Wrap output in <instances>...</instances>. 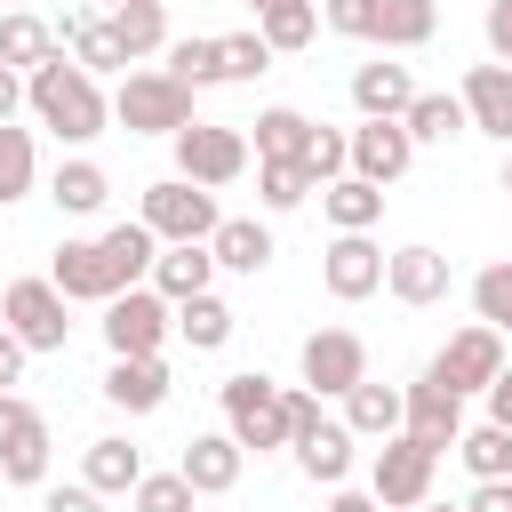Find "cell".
<instances>
[{
  "mask_svg": "<svg viewBox=\"0 0 512 512\" xmlns=\"http://www.w3.org/2000/svg\"><path fill=\"white\" fill-rule=\"evenodd\" d=\"M64 56H72L80 72H96V80H104V72H128V48H120L112 16H80V8H72V16H64Z\"/></svg>",
  "mask_w": 512,
  "mask_h": 512,
  "instance_id": "cell-24",
  "label": "cell"
},
{
  "mask_svg": "<svg viewBox=\"0 0 512 512\" xmlns=\"http://www.w3.org/2000/svg\"><path fill=\"white\" fill-rule=\"evenodd\" d=\"M408 136H416V152L424 144H448V136H464L472 128V112H464V96H448V88H424L416 104H408V120H400Z\"/></svg>",
  "mask_w": 512,
  "mask_h": 512,
  "instance_id": "cell-32",
  "label": "cell"
},
{
  "mask_svg": "<svg viewBox=\"0 0 512 512\" xmlns=\"http://www.w3.org/2000/svg\"><path fill=\"white\" fill-rule=\"evenodd\" d=\"M456 456H464L472 480H512V432H504V424H472V432L456 440Z\"/></svg>",
  "mask_w": 512,
  "mask_h": 512,
  "instance_id": "cell-40",
  "label": "cell"
},
{
  "mask_svg": "<svg viewBox=\"0 0 512 512\" xmlns=\"http://www.w3.org/2000/svg\"><path fill=\"white\" fill-rule=\"evenodd\" d=\"M304 176H312V184L352 176V128H312V144H304Z\"/></svg>",
  "mask_w": 512,
  "mask_h": 512,
  "instance_id": "cell-42",
  "label": "cell"
},
{
  "mask_svg": "<svg viewBox=\"0 0 512 512\" xmlns=\"http://www.w3.org/2000/svg\"><path fill=\"white\" fill-rule=\"evenodd\" d=\"M320 288H328L336 304L376 296V288H384V248H376L368 232H336V240L320 248Z\"/></svg>",
  "mask_w": 512,
  "mask_h": 512,
  "instance_id": "cell-12",
  "label": "cell"
},
{
  "mask_svg": "<svg viewBox=\"0 0 512 512\" xmlns=\"http://www.w3.org/2000/svg\"><path fill=\"white\" fill-rule=\"evenodd\" d=\"M320 216H328L336 232H376L384 192H376L368 176H336V184H320Z\"/></svg>",
  "mask_w": 512,
  "mask_h": 512,
  "instance_id": "cell-30",
  "label": "cell"
},
{
  "mask_svg": "<svg viewBox=\"0 0 512 512\" xmlns=\"http://www.w3.org/2000/svg\"><path fill=\"white\" fill-rule=\"evenodd\" d=\"M216 400H224V432H232L240 448H256V456H264V448H288V384L240 368V376L216 384Z\"/></svg>",
  "mask_w": 512,
  "mask_h": 512,
  "instance_id": "cell-2",
  "label": "cell"
},
{
  "mask_svg": "<svg viewBox=\"0 0 512 512\" xmlns=\"http://www.w3.org/2000/svg\"><path fill=\"white\" fill-rule=\"evenodd\" d=\"M424 512H464V504H424Z\"/></svg>",
  "mask_w": 512,
  "mask_h": 512,
  "instance_id": "cell-53",
  "label": "cell"
},
{
  "mask_svg": "<svg viewBox=\"0 0 512 512\" xmlns=\"http://www.w3.org/2000/svg\"><path fill=\"white\" fill-rule=\"evenodd\" d=\"M208 256H216V272H264L272 264V224H256V216H224L216 224V240H208Z\"/></svg>",
  "mask_w": 512,
  "mask_h": 512,
  "instance_id": "cell-26",
  "label": "cell"
},
{
  "mask_svg": "<svg viewBox=\"0 0 512 512\" xmlns=\"http://www.w3.org/2000/svg\"><path fill=\"white\" fill-rule=\"evenodd\" d=\"M208 280H216V256L192 240V248H160V264H152L144 288H160L168 304H192V296H208Z\"/></svg>",
  "mask_w": 512,
  "mask_h": 512,
  "instance_id": "cell-29",
  "label": "cell"
},
{
  "mask_svg": "<svg viewBox=\"0 0 512 512\" xmlns=\"http://www.w3.org/2000/svg\"><path fill=\"white\" fill-rule=\"evenodd\" d=\"M16 112H24V72H8V64H0V128H8Z\"/></svg>",
  "mask_w": 512,
  "mask_h": 512,
  "instance_id": "cell-51",
  "label": "cell"
},
{
  "mask_svg": "<svg viewBox=\"0 0 512 512\" xmlns=\"http://www.w3.org/2000/svg\"><path fill=\"white\" fill-rule=\"evenodd\" d=\"M248 8H256V16H264V8H272V0H248Z\"/></svg>",
  "mask_w": 512,
  "mask_h": 512,
  "instance_id": "cell-55",
  "label": "cell"
},
{
  "mask_svg": "<svg viewBox=\"0 0 512 512\" xmlns=\"http://www.w3.org/2000/svg\"><path fill=\"white\" fill-rule=\"evenodd\" d=\"M40 184V144H32V128H0V208H16L24 192Z\"/></svg>",
  "mask_w": 512,
  "mask_h": 512,
  "instance_id": "cell-38",
  "label": "cell"
},
{
  "mask_svg": "<svg viewBox=\"0 0 512 512\" xmlns=\"http://www.w3.org/2000/svg\"><path fill=\"white\" fill-rule=\"evenodd\" d=\"M176 336L192 344V352H224L232 344V304L208 288V296H192V304H176Z\"/></svg>",
  "mask_w": 512,
  "mask_h": 512,
  "instance_id": "cell-36",
  "label": "cell"
},
{
  "mask_svg": "<svg viewBox=\"0 0 512 512\" xmlns=\"http://www.w3.org/2000/svg\"><path fill=\"white\" fill-rule=\"evenodd\" d=\"M480 400H488V424H504V432H512V360H504V376H496Z\"/></svg>",
  "mask_w": 512,
  "mask_h": 512,
  "instance_id": "cell-49",
  "label": "cell"
},
{
  "mask_svg": "<svg viewBox=\"0 0 512 512\" xmlns=\"http://www.w3.org/2000/svg\"><path fill=\"white\" fill-rule=\"evenodd\" d=\"M408 440H424L432 456H448L456 440H464V400L448 392V384H432V376H416L408 384V424H400Z\"/></svg>",
  "mask_w": 512,
  "mask_h": 512,
  "instance_id": "cell-16",
  "label": "cell"
},
{
  "mask_svg": "<svg viewBox=\"0 0 512 512\" xmlns=\"http://www.w3.org/2000/svg\"><path fill=\"white\" fill-rule=\"evenodd\" d=\"M0 328H8L24 352H64V336H72L64 288H56V280H8V288H0Z\"/></svg>",
  "mask_w": 512,
  "mask_h": 512,
  "instance_id": "cell-6",
  "label": "cell"
},
{
  "mask_svg": "<svg viewBox=\"0 0 512 512\" xmlns=\"http://www.w3.org/2000/svg\"><path fill=\"white\" fill-rule=\"evenodd\" d=\"M80 480H88L96 496H136V480H144V456H136L128 440H88V456H80Z\"/></svg>",
  "mask_w": 512,
  "mask_h": 512,
  "instance_id": "cell-31",
  "label": "cell"
},
{
  "mask_svg": "<svg viewBox=\"0 0 512 512\" xmlns=\"http://www.w3.org/2000/svg\"><path fill=\"white\" fill-rule=\"evenodd\" d=\"M296 368H304V392L344 400L352 384H368V344H360L352 328H312L304 352H296Z\"/></svg>",
  "mask_w": 512,
  "mask_h": 512,
  "instance_id": "cell-11",
  "label": "cell"
},
{
  "mask_svg": "<svg viewBox=\"0 0 512 512\" xmlns=\"http://www.w3.org/2000/svg\"><path fill=\"white\" fill-rule=\"evenodd\" d=\"M48 200H56L64 216H96V208L112 200V176H104L88 152H72V160H56V176H48Z\"/></svg>",
  "mask_w": 512,
  "mask_h": 512,
  "instance_id": "cell-28",
  "label": "cell"
},
{
  "mask_svg": "<svg viewBox=\"0 0 512 512\" xmlns=\"http://www.w3.org/2000/svg\"><path fill=\"white\" fill-rule=\"evenodd\" d=\"M112 32H120L128 64H144V56L168 48V8H160V0H120V8H112Z\"/></svg>",
  "mask_w": 512,
  "mask_h": 512,
  "instance_id": "cell-34",
  "label": "cell"
},
{
  "mask_svg": "<svg viewBox=\"0 0 512 512\" xmlns=\"http://www.w3.org/2000/svg\"><path fill=\"white\" fill-rule=\"evenodd\" d=\"M264 72H272L264 32H224V80H264Z\"/></svg>",
  "mask_w": 512,
  "mask_h": 512,
  "instance_id": "cell-44",
  "label": "cell"
},
{
  "mask_svg": "<svg viewBox=\"0 0 512 512\" xmlns=\"http://www.w3.org/2000/svg\"><path fill=\"white\" fill-rule=\"evenodd\" d=\"M456 96H464L472 128H480V136H496V144L512 152V64H472Z\"/></svg>",
  "mask_w": 512,
  "mask_h": 512,
  "instance_id": "cell-20",
  "label": "cell"
},
{
  "mask_svg": "<svg viewBox=\"0 0 512 512\" xmlns=\"http://www.w3.org/2000/svg\"><path fill=\"white\" fill-rule=\"evenodd\" d=\"M8 8H32V0H8Z\"/></svg>",
  "mask_w": 512,
  "mask_h": 512,
  "instance_id": "cell-56",
  "label": "cell"
},
{
  "mask_svg": "<svg viewBox=\"0 0 512 512\" xmlns=\"http://www.w3.org/2000/svg\"><path fill=\"white\" fill-rule=\"evenodd\" d=\"M128 504H136V512H192V480H184V472H144Z\"/></svg>",
  "mask_w": 512,
  "mask_h": 512,
  "instance_id": "cell-43",
  "label": "cell"
},
{
  "mask_svg": "<svg viewBox=\"0 0 512 512\" xmlns=\"http://www.w3.org/2000/svg\"><path fill=\"white\" fill-rule=\"evenodd\" d=\"M464 512H512V480H472Z\"/></svg>",
  "mask_w": 512,
  "mask_h": 512,
  "instance_id": "cell-48",
  "label": "cell"
},
{
  "mask_svg": "<svg viewBox=\"0 0 512 512\" xmlns=\"http://www.w3.org/2000/svg\"><path fill=\"white\" fill-rule=\"evenodd\" d=\"M408 168H416V136H408L400 120H360V128H352V176H368V184L384 192V184H400Z\"/></svg>",
  "mask_w": 512,
  "mask_h": 512,
  "instance_id": "cell-13",
  "label": "cell"
},
{
  "mask_svg": "<svg viewBox=\"0 0 512 512\" xmlns=\"http://www.w3.org/2000/svg\"><path fill=\"white\" fill-rule=\"evenodd\" d=\"M176 176H184V184H200V192L240 184V176H248V136H240V128H224V120H192V128L176 136Z\"/></svg>",
  "mask_w": 512,
  "mask_h": 512,
  "instance_id": "cell-5",
  "label": "cell"
},
{
  "mask_svg": "<svg viewBox=\"0 0 512 512\" xmlns=\"http://www.w3.org/2000/svg\"><path fill=\"white\" fill-rule=\"evenodd\" d=\"M384 296H392V304H408V312L440 304V296H448V256H440V248H424V240L392 248V256H384Z\"/></svg>",
  "mask_w": 512,
  "mask_h": 512,
  "instance_id": "cell-15",
  "label": "cell"
},
{
  "mask_svg": "<svg viewBox=\"0 0 512 512\" xmlns=\"http://www.w3.org/2000/svg\"><path fill=\"white\" fill-rule=\"evenodd\" d=\"M104 400L128 408V416H152L168 400V360H112L104 368Z\"/></svg>",
  "mask_w": 512,
  "mask_h": 512,
  "instance_id": "cell-27",
  "label": "cell"
},
{
  "mask_svg": "<svg viewBox=\"0 0 512 512\" xmlns=\"http://www.w3.org/2000/svg\"><path fill=\"white\" fill-rule=\"evenodd\" d=\"M504 192H512V152H504Z\"/></svg>",
  "mask_w": 512,
  "mask_h": 512,
  "instance_id": "cell-54",
  "label": "cell"
},
{
  "mask_svg": "<svg viewBox=\"0 0 512 512\" xmlns=\"http://www.w3.org/2000/svg\"><path fill=\"white\" fill-rule=\"evenodd\" d=\"M56 56H64V32H48L32 8H8V16H0V64H8V72L32 80V72L56 64Z\"/></svg>",
  "mask_w": 512,
  "mask_h": 512,
  "instance_id": "cell-23",
  "label": "cell"
},
{
  "mask_svg": "<svg viewBox=\"0 0 512 512\" xmlns=\"http://www.w3.org/2000/svg\"><path fill=\"white\" fill-rule=\"evenodd\" d=\"M40 512H104V496H96L88 480H72V488H48V496H40Z\"/></svg>",
  "mask_w": 512,
  "mask_h": 512,
  "instance_id": "cell-47",
  "label": "cell"
},
{
  "mask_svg": "<svg viewBox=\"0 0 512 512\" xmlns=\"http://www.w3.org/2000/svg\"><path fill=\"white\" fill-rule=\"evenodd\" d=\"M168 80H184L192 96L200 88H216L224 80V40H208V32H192V40H168V64H160Z\"/></svg>",
  "mask_w": 512,
  "mask_h": 512,
  "instance_id": "cell-35",
  "label": "cell"
},
{
  "mask_svg": "<svg viewBox=\"0 0 512 512\" xmlns=\"http://www.w3.org/2000/svg\"><path fill=\"white\" fill-rule=\"evenodd\" d=\"M112 8H120V0H104V16H112Z\"/></svg>",
  "mask_w": 512,
  "mask_h": 512,
  "instance_id": "cell-57",
  "label": "cell"
},
{
  "mask_svg": "<svg viewBox=\"0 0 512 512\" xmlns=\"http://www.w3.org/2000/svg\"><path fill=\"white\" fill-rule=\"evenodd\" d=\"M168 328H176V304H168L160 288H128V296L104 304V344H112V360H160Z\"/></svg>",
  "mask_w": 512,
  "mask_h": 512,
  "instance_id": "cell-7",
  "label": "cell"
},
{
  "mask_svg": "<svg viewBox=\"0 0 512 512\" xmlns=\"http://www.w3.org/2000/svg\"><path fill=\"white\" fill-rule=\"evenodd\" d=\"M320 184L304 176V160H256V200L272 208V216H288V208H304Z\"/></svg>",
  "mask_w": 512,
  "mask_h": 512,
  "instance_id": "cell-39",
  "label": "cell"
},
{
  "mask_svg": "<svg viewBox=\"0 0 512 512\" xmlns=\"http://www.w3.org/2000/svg\"><path fill=\"white\" fill-rule=\"evenodd\" d=\"M240 464H248V448H240L232 432H192L184 456H176V472L192 480V496H224V488H240Z\"/></svg>",
  "mask_w": 512,
  "mask_h": 512,
  "instance_id": "cell-17",
  "label": "cell"
},
{
  "mask_svg": "<svg viewBox=\"0 0 512 512\" xmlns=\"http://www.w3.org/2000/svg\"><path fill=\"white\" fill-rule=\"evenodd\" d=\"M312 128H320V120H304L296 104H264V112H256V160H304Z\"/></svg>",
  "mask_w": 512,
  "mask_h": 512,
  "instance_id": "cell-33",
  "label": "cell"
},
{
  "mask_svg": "<svg viewBox=\"0 0 512 512\" xmlns=\"http://www.w3.org/2000/svg\"><path fill=\"white\" fill-rule=\"evenodd\" d=\"M288 448H296V472H304L312 488H344V472H352V432H344V416H320V424L296 432Z\"/></svg>",
  "mask_w": 512,
  "mask_h": 512,
  "instance_id": "cell-21",
  "label": "cell"
},
{
  "mask_svg": "<svg viewBox=\"0 0 512 512\" xmlns=\"http://www.w3.org/2000/svg\"><path fill=\"white\" fill-rule=\"evenodd\" d=\"M480 32H488V64H512V0H488Z\"/></svg>",
  "mask_w": 512,
  "mask_h": 512,
  "instance_id": "cell-46",
  "label": "cell"
},
{
  "mask_svg": "<svg viewBox=\"0 0 512 512\" xmlns=\"http://www.w3.org/2000/svg\"><path fill=\"white\" fill-rule=\"evenodd\" d=\"M424 376H432V384H448L456 400H464V392H488V384L504 376V336H496L488 320H472V328H456V336L432 352V368H424Z\"/></svg>",
  "mask_w": 512,
  "mask_h": 512,
  "instance_id": "cell-10",
  "label": "cell"
},
{
  "mask_svg": "<svg viewBox=\"0 0 512 512\" xmlns=\"http://www.w3.org/2000/svg\"><path fill=\"white\" fill-rule=\"evenodd\" d=\"M328 512H384V504L360 496V488H328Z\"/></svg>",
  "mask_w": 512,
  "mask_h": 512,
  "instance_id": "cell-52",
  "label": "cell"
},
{
  "mask_svg": "<svg viewBox=\"0 0 512 512\" xmlns=\"http://www.w3.org/2000/svg\"><path fill=\"white\" fill-rule=\"evenodd\" d=\"M400 424H408V392H400V384H376V376H368V384L344 392V432H352V440H376V448H384V440H400Z\"/></svg>",
  "mask_w": 512,
  "mask_h": 512,
  "instance_id": "cell-19",
  "label": "cell"
},
{
  "mask_svg": "<svg viewBox=\"0 0 512 512\" xmlns=\"http://www.w3.org/2000/svg\"><path fill=\"white\" fill-rule=\"evenodd\" d=\"M96 240H104V264H112V280H120V296L152 280V264H160V232H152L144 216H128V224H112V232H96Z\"/></svg>",
  "mask_w": 512,
  "mask_h": 512,
  "instance_id": "cell-22",
  "label": "cell"
},
{
  "mask_svg": "<svg viewBox=\"0 0 512 512\" xmlns=\"http://www.w3.org/2000/svg\"><path fill=\"white\" fill-rule=\"evenodd\" d=\"M48 416L24 392H0V480L8 488H40L48 480Z\"/></svg>",
  "mask_w": 512,
  "mask_h": 512,
  "instance_id": "cell-9",
  "label": "cell"
},
{
  "mask_svg": "<svg viewBox=\"0 0 512 512\" xmlns=\"http://www.w3.org/2000/svg\"><path fill=\"white\" fill-rule=\"evenodd\" d=\"M320 16H328V32H344V40H368V32H376V0H320Z\"/></svg>",
  "mask_w": 512,
  "mask_h": 512,
  "instance_id": "cell-45",
  "label": "cell"
},
{
  "mask_svg": "<svg viewBox=\"0 0 512 512\" xmlns=\"http://www.w3.org/2000/svg\"><path fill=\"white\" fill-rule=\"evenodd\" d=\"M48 280L64 288V304H112V296H120V280H112V264H104V240H56Z\"/></svg>",
  "mask_w": 512,
  "mask_h": 512,
  "instance_id": "cell-14",
  "label": "cell"
},
{
  "mask_svg": "<svg viewBox=\"0 0 512 512\" xmlns=\"http://www.w3.org/2000/svg\"><path fill=\"white\" fill-rule=\"evenodd\" d=\"M416 96H424V88H416V72H408V64H392V56L352 72V112H360V120H408V104H416Z\"/></svg>",
  "mask_w": 512,
  "mask_h": 512,
  "instance_id": "cell-18",
  "label": "cell"
},
{
  "mask_svg": "<svg viewBox=\"0 0 512 512\" xmlns=\"http://www.w3.org/2000/svg\"><path fill=\"white\" fill-rule=\"evenodd\" d=\"M112 120H120L128 136H168V144H176V136L192 128V88L168 80V72H120Z\"/></svg>",
  "mask_w": 512,
  "mask_h": 512,
  "instance_id": "cell-3",
  "label": "cell"
},
{
  "mask_svg": "<svg viewBox=\"0 0 512 512\" xmlns=\"http://www.w3.org/2000/svg\"><path fill=\"white\" fill-rule=\"evenodd\" d=\"M24 104H32V120L56 136V144H96L104 136V120H112V96H104V80L96 72H80L72 56H56V64H40L32 80H24Z\"/></svg>",
  "mask_w": 512,
  "mask_h": 512,
  "instance_id": "cell-1",
  "label": "cell"
},
{
  "mask_svg": "<svg viewBox=\"0 0 512 512\" xmlns=\"http://www.w3.org/2000/svg\"><path fill=\"white\" fill-rule=\"evenodd\" d=\"M472 320H488L496 336H512V264H480L472 272Z\"/></svg>",
  "mask_w": 512,
  "mask_h": 512,
  "instance_id": "cell-41",
  "label": "cell"
},
{
  "mask_svg": "<svg viewBox=\"0 0 512 512\" xmlns=\"http://www.w3.org/2000/svg\"><path fill=\"white\" fill-rule=\"evenodd\" d=\"M152 232H160V248H208L216 240V192H200V184H184V176H160V184H144V208H136Z\"/></svg>",
  "mask_w": 512,
  "mask_h": 512,
  "instance_id": "cell-4",
  "label": "cell"
},
{
  "mask_svg": "<svg viewBox=\"0 0 512 512\" xmlns=\"http://www.w3.org/2000/svg\"><path fill=\"white\" fill-rule=\"evenodd\" d=\"M256 32H264V48H272V56H296V48H312L320 8H312V0H272V8L256 16Z\"/></svg>",
  "mask_w": 512,
  "mask_h": 512,
  "instance_id": "cell-37",
  "label": "cell"
},
{
  "mask_svg": "<svg viewBox=\"0 0 512 512\" xmlns=\"http://www.w3.org/2000/svg\"><path fill=\"white\" fill-rule=\"evenodd\" d=\"M24 360H32V352H24V344H16L8 328H0V392H16V376H24Z\"/></svg>",
  "mask_w": 512,
  "mask_h": 512,
  "instance_id": "cell-50",
  "label": "cell"
},
{
  "mask_svg": "<svg viewBox=\"0 0 512 512\" xmlns=\"http://www.w3.org/2000/svg\"><path fill=\"white\" fill-rule=\"evenodd\" d=\"M432 32H440V8H432V0H376V32H368V48L408 56V48H424Z\"/></svg>",
  "mask_w": 512,
  "mask_h": 512,
  "instance_id": "cell-25",
  "label": "cell"
},
{
  "mask_svg": "<svg viewBox=\"0 0 512 512\" xmlns=\"http://www.w3.org/2000/svg\"><path fill=\"white\" fill-rule=\"evenodd\" d=\"M432 472H440V456L424 448V440H384L376 448V464H368V496L384 504V512H424L432 504Z\"/></svg>",
  "mask_w": 512,
  "mask_h": 512,
  "instance_id": "cell-8",
  "label": "cell"
}]
</instances>
